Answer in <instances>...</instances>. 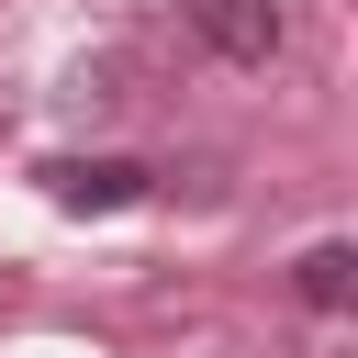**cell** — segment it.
<instances>
[{"label":"cell","instance_id":"6da1fadb","mask_svg":"<svg viewBox=\"0 0 358 358\" xmlns=\"http://www.w3.org/2000/svg\"><path fill=\"white\" fill-rule=\"evenodd\" d=\"M179 22H190V45L224 56V67H268V56L291 45V11H280V0H179Z\"/></svg>","mask_w":358,"mask_h":358},{"label":"cell","instance_id":"7a4b0ae2","mask_svg":"<svg viewBox=\"0 0 358 358\" xmlns=\"http://www.w3.org/2000/svg\"><path fill=\"white\" fill-rule=\"evenodd\" d=\"M34 179H45L56 213H90V224H101V213H134V201L157 190V168H134V157H45Z\"/></svg>","mask_w":358,"mask_h":358},{"label":"cell","instance_id":"3957f363","mask_svg":"<svg viewBox=\"0 0 358 358\" xmlns=\"http://www.w3.org/2000/svg\"><path fill=\"white\" fill-rule=\"evenodd\" d=\"M291 302H302V313H347V302H358V246H347V235L302 246V257H291Z\"/></svg>","mask_w":358,"mask_h":358}]
</instances>
